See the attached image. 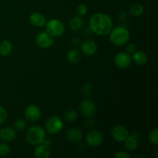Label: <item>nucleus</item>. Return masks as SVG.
Masks as SVG:
<instances>
[{"label":"nucleus","instance_id":"a211bd4d","mask_svg":"<svg viewBox=\"0 0 158 158\" xmlns=\"http://www.w3.org/2000/svg\"><path fill=\"white\" fill-rule=\"evenodd\" d=\"M133 60L134 61L137 63V65L140 66H143V65L146 64L148 61V56L146 54V52H143V51H137L133 53Z\"/></svg>","mask_w":158,"mask_h":158},{"label":"nucleus","instance_id":"c756f323","mask_svg":"<svg viewBox=\"0 0 158 158\" xmlns=\"http://www.w3.org/2000/svg\"><path fill=\"white\" fill-rule=\"evenodd\" d=\"M136 49H137V46H136V45L134 43H129V44L127 45L126 48H125L126 52L129 54L134 53L136 51Z\"/></svg>","mask_w":158,"mask_h":158},{"label":"nucleus","instance_id":"f257e3e1","mask_svg":"<svg viewBox=\"0 0 158 158\" xmlns=\"http://www.w3.org/2000/svg\"><path fill=\"white\" fill-rule=\"evenodd\" d=\"M89 28L98 35H106L113 29V21L106 13H96L89 19Z\"/></svg>","mask_w":158,"mask_h":158},{"label":"nucleus","instance_id":"5701e85b","mask_svg":"<svg viewBox=\"0 0 158 158\" xmlns=\"http://www.w3.org/2000/svg\"><path fill=\"white\" fill-rule=\"evenodd\" d=\"M65 119L69 122H74L78 117V114L75 110H69L66 111V114L64 115Z\"/></svg>","mask_w":158,"mask_h":158},{"label":"nucleus","instance_id":"7ed1b4c3","mask_svg":"<svg viewBox=\"0 0 158 158\" xmlns=\"http://www.w3.org/2000/svg\"><path fill=\"white\" fill-rule=\"evenodd\" d=\"M26 139L29 143L36 146L45 141L46 132L42 127L33 126L26 132Z\"/></svg>","mask_w":158,"mask_h":158},{"label":"nucleus","instance_id":"1a4fd4ad","mask_svg":"<svg viewBox=\"0 0 158 158\" xmlns=\"http://www.w3.org/2000/svg\"><path fill=\"white\" fill-rule=\"evenodd\" d=\"M129 135L128 130L122 125H117L111 131V136L117 142H123Z\"/></svg>","mask_w":158,"mask_h":158},{"label":"nucleus","instance_id":"cd10ccee","mask_svg":"<svg viewBox=\"0 0 158 158\" xmlns=\"http://www.w3.org/2000/svg\"><path fill=\"white\" fill-rule=\"evenodd\" d=\"M7 118V112L6 109L0 106V125L2 124Z\"/></svg>","mask_w":158,"mask_h":158},{"label":"nucleus","instance_id":"b1692460","mask_svg":"<svg viewBox=\"0 0 158 158\" xmlns=\"http://www.w3.org/2000/svg\"><path fill=\"white\" fill-rule=\"evenodd\" d=\"M149 141L154 145L158 143V130L154 128L149 134Z\"/></svg>","mask_w":158,"mask_h":158},{"label":"nucleus","instance_id":"393cba45","mask_svg":"<svg viewBox=\"0 0 158 158\" xmlns=\"http://www.w3.org/2000/svg\"><path fill=\"white\" fill-rule=\"evenodd\" d=\"M11 148L7 143H2L0 144V156L1 157H6L10 153Z\"/></svg>","mask_w":158,"mask_h":158},{"label":"nucleus","instance_id":"423d86ee","mask_svg":"<svg viewBox=\"0 0 158 158\" xmlns=\"http://www.w3.org/2000/svg\"><path fill=\"white\" fill-rule=\"evenodd\" d=\"M131 62H132V58L131 57L130 54L127 52H119L114 58V63H115L116 66L120 69L128 68L131 66Z\"/></svg>","mask_w":158,"mask_h":158},{"label":"nucleus","instance_id":"6e6552de","mask_svg":"<svg viewBox=\"0 0 158 158\" xmlns=\"http://www.w3.org/2000/svg\"><path fill=\"white\" fill-rule=\"evenodd\" d=\"M80 113L86 117H93L97 113V107L91 100H84L80 105Z\"/></svg>","mask_w":158,"mask_h":158},{"label":"nucleus","instance_id":"2f4dec72","mask_svg":"<svg viewBox=\"0 0 158 158\" xmlns=\"http://www.w3.org/2000/svg\"><path fill=\"white\" fill-rule=\"evenodd\" d=\"M157 151H158V150H157V149H156V150H155V151H154V152H155V157H156V158H157V157H158V155H157Z\"/></svg>","mask_w":158,"mask_h":158},{"label":"nucleus","instance_id":"9d476101","mask_svg":"<svg viewBox=\"0 0 158 158\" xmlns=\"http://www.w3.org/2000/svg\"><path fill=\"white\" fill-rule=\"evenodd\" d=\"M35 42L40 47L46 49V48H49L53 45L54 40L53 37L51 36L48 32L45 31V32H40L36 35Z\"/></svg>","mask_w":158,"mask_h":158},{"label":"nucleus","instance_id":"9b49d317","mask_svg":"<svg viewBox=\"0 0 158 158\" xmlns=\"http://www.w3.org/2000/svg\"><path fill=\"white\" fill-rule=\"evenodd\" d=\"M25 117L26 120L30 122H36L41 117L40 109L35 105H30L28 106L25 111Z\"/></svg>","mask_w":158,"mask_h":158},{"label":"nucleus","instance_id":"ddd939ff","mask_svg":"<svg viewBox=\"0 0 158 158\" xmlns=\"http://www.w3.org/2000/svg\"><path fill=\"white\" fill-rule=\"evenodd\" d=\"M82 52L84 55L91 56H94L97 51V45L92 40H86L81 45Z\"/></svg>","mask_w":158,"mask_h":158},{"label":"nucleus","instance_id":"a878e982","mask_svg":"<svg viewBox=\"0 0 158 158\" xmlns=\"http://www.w3.org/2000/svg\"><path fill=\"white\" fill-rule=\"evenodd\" d=\"M88 12L87 6L84 4H80L77 6V12L79 15L83 16V15H86Z\"/></svg>","mask_w":158,"mask_h":158},{"label":"nucleus","instance_id":"20e7f679","mask_svg":"<svg viewBox=\"0 0 158 158\" xmlns=\"http://www.w3.org/2000/svg\"><path fill=\"white\" fill-rule=\"evenodd\" d=\"M46 23V32L53 38L61 36L65 32L64 23L61 20L53 19Z\"/></svg>","mask_w":158,"mask_h":158},{"label":"nucleus","instance_id":"7c9ffc66","mask_svg":"<svg viewBox=\"0 0 158 158\" xmlns=\"http://www.w3.org/2000/svg\"><path fill=\"white\" fill-rule=\"evenodd\" d=\"M116 158H131V155L126 151H119L115 155Z\"/></svg>","mask_w":158,"mask_h":158},{"label":"nucleus","instance_id":"bb28decb","mask_svg":"<svg viewBox=\"0 0 158 158\" xmlns=\"http://www.w3.org/2000/svg\"><path fill=\"white\" fill-rule=\"evenodd\" d=\"M14 125H15V128L17 131H23L26 127V122L23 119H19V120L15 121Z\"/></svg>","mask_w":158,"mask_h":158},{"label":"nucleus","instance_id":"0eeeda50","mask_svg":"<svg viewBox=\"0 0 158 158\" xmlns=\"http://www.w3.org/2000/svg\"><path fill=\"white\" fill-rule=\"evenodd\" d=\"M103 136L100 131H92L88 133L86 136V142L89 146L92 148L98 147L103 143Z\"/></svg>","mask_w":158,"mask_h":158},{"label":"nucleus","instance_id":"39448f33","mask_svg":"<svg viewBox=\"0 0 158 158\" xmlns=\"http://www.w3.org/2000/svg\"><path fill=\"white\" fill-rule=\"evenodd\" d=\"M45 126L49 134H56L63 129V122L60 117L57 116H52L48 119Z\"/></svg>","mask_w":158,"mask_h":158},{"label":"nucleus","instance_id":"2eb2a0df","mask_svg":"<svg viewBox=\"0 0 158 158\" xmlns=\"http://www.w3.org/2000/svg\"><path fill=\"white\" fill-rule=\"evenodd\" d=\"M66 137L72 143H79L83 139V133L77 128H70L66 132Z\"/></svg>","mask_w":158,"mask_h":158},{"label":"nucleus","instance_id":"4be33fe9","mask_svg":"<svg viewBox=\"0 0 158 158\" xmlns=\"http://www.w3.org/2000/svg\"><path fill=\"white\" fill-rule=\"evenodd\" d=\"M129 12L133 16H140L144 12V7L140 3H134L130 7Z\"/></svg>","mask_w":158,"mask_h":158},{"label":"nucleus","instance_id":"412c9836","mask_svg":"<svg viewBox=\"0 0 158 158\" xmlns=\"http://www.w3.org/2000/svg\"><path fill=\"white\" fill-rule=\"evenodd\" d=\"M12 49V45L9 40H3L0 43V55L6 56L10 54Z\"/></svg>","mask_w":158,"mask_h":158},{"label":"nucleus","instance_id":"6ab92c4d","mask_svg":"<svg viewBox=\"0 0 158 158\" xmlns=\"http://www.w3.org/2000/svg\"><path fill=\"white\" fill-rule=\"evenodd\" d=\"M83 23H84V21H83V18L80 15V16L77 15V16H75L71 19L69 23V26L72 30L79 31L83 28Z\"/></svg>","mask_w":158,"mask_h":158},{"label":"nucleus","instance_id":"f3484780","mask_svg":"<svg viewBox=\"0 0 158 158\" xmlns=\"http://www.w3.org/2000/svg\"><path fill=\"white\" fill-rule=\"evenodd\" d=\"M124 144L126 149H127L130 151H134L138 148L139 142H138V137L135 134L132 135H129L127 138L124 140Z\"/></svg>","mask_w":158,"mask_h":158},{"label":"nucleus","instance_id":"f8f14e48","mask_svg":"<svg viewBox=\"0 0 158 158\" xmlns=\"http://www.w3.org/2000/svg\"><path fill=\"white\" fill-rule=\"evenodd\" d=\"M16 137L15 129L9 127H6L0 129V140L4 142H12Z\"/></svg>","mask_w":158,"mask_h":158},{"label":"nucleus","instance_id":"c85d7f7f","mask_svg":"<svg viewBox=\"0 0 158 158\" xmlns=\"http://www.w3.org/2000/svg\"><path fill=\"white\" fill-rule=\"evenodd\" d=\"M92 89H93V87L92 86H91L90 83H86V84H84V86H83V95L85 96L90 95L91 93H92Z\"/></svg>","mask_w":158,"mask_h":158},{"label":"nucleus","instance_id":"f03ea898","mask_svg":"<svg viewBox=\"0 0 158 158\" xmlns=\"http://www.w3.org/2000/svg\"><path fill=\"white\" fill-rule=\"evenodd\" d=\"M130 40V32L123 26H117L110 32V40L115 46H123Z\"/></svg>","mask_w":158,"mask_h":158},{"label":"nucleus","instance_id":"4468645a","mask_svg":"<svg viewBox=\"0 0 158 158\" xmlns=\"http://www.w3.org/2000/svg\"><path fill=\"white\" fill-rule=\"evenodd\" d=\"M50 154L51 151L49 145H46L43 143L36 145V148H35L34 151V154L37 158H48L50 156Z\"/></svg>","mask_w":158,"mask_h":158},{"label":"nucleus","instance_id":"dca6fc26","mask_svg":"<svg viewBox=\"0 0 158 158\" xmlns=\"http://www.w3.org/2000/svg\"><path fill=\"white\" fill-rule=\"evenodd\" d=\"M29 20L31 24L35 27H42L46 23V17L40 12H33L29 17Z\"/></svg>","mask_w":158,"mask_h":158},{"label":"nucleus","instance_id":"aec40b11","mask_svg":"<svg viewBox=\"0 0 158 158\" xmlns=\"http://www.w3.org/2000/svg\"><path fill=\"white\" fill-rule=\"evenodd\" d=\"M66 58L69 63H77L81 59V54L78 49H72L68 51L67 54H66Z\"/></svg>","mask_w":158,"mask_h":158}]
</instances>
